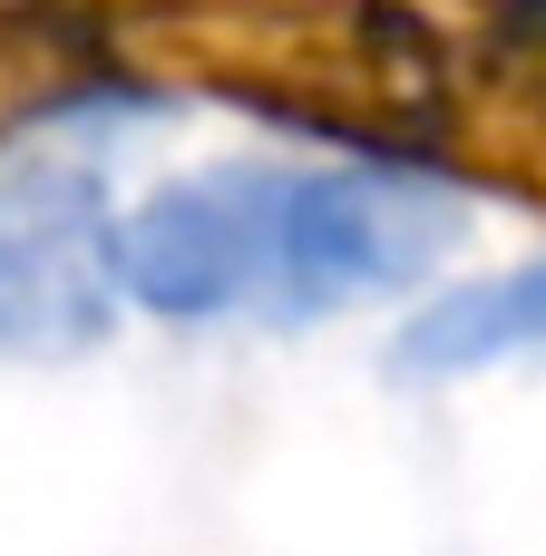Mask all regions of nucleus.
Wrapping results in <instances>:
<instances>
[{
  "label": "nucleus",
  "instance_id": "nucleus-2",
  "mask_svg": "<svg viewBox=\"0 0 546 556\" xmlns=\"http://www.w3.org/2000/svg\"><path fill=\"white\" fill-rule=\"evenodd\" d=\"M117 303V225L88 156L20 147L0 156V342L59 352L88 342Z\"/></svg>",
  "mask_w": 546,
  "mask_h": 556
},
{
  "label": "nucleus",
  "instance_id": "nucleus-3",
  "mask_svg": "<svg viewBox=\"0 0 546 556\" xmlns=\"http://www.w3.org/2000/svg\"><path fill=\"white\" fill-rule=\"evenodd\" d=\"M391 362L410 381H449V371H488V362H546V264H518V274H488V283L420 303Z\"/></svg>",
  "mask_w": 546,
  "mask_h": 556
},
{
  "label": "nucleus",
  "instance_id": "nucleus-1",
  "mask_svg": "<svg viewBox=\"0 0 546 556\" xmlns=\"http://www.w3.org/2000/svg\"><path fill=\"white\" fill-rule=\"evenodd\" d=\"M459 244V195L401 166H205L117 225V293L166 323H322L420 283Z\"/></svg>",
  "mask_w": 546,
  "mask_h": 556
}]
</instances>
